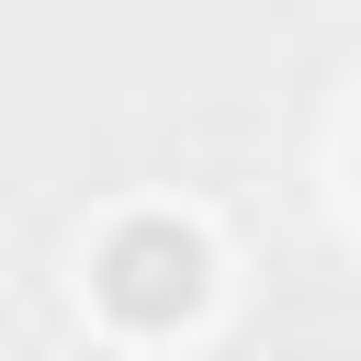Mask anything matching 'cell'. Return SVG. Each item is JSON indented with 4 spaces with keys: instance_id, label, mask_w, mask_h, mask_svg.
<instances>
[{
    "instance_id": "obj_1",
    "label": "cell",
    "mask_w": 361,
    "mask_h": 361,
    "mask_svg": "<svg viewBox=\"0 0 361 361\" xmlns=\"http://www.w3.org/2000/svg\"><path fill=\"white\" fill-rule=\"evenodd\" d=\"M90 293H102V316H124V327H180V316H203L214 259H203V237H192L180 214H124V226L102 237V259H90Z\"/></svg>"
}]
</instances>
